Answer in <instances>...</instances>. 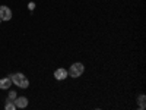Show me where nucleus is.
I'll use <instances>...</instances> for the list:
<instances>
[{"instance_id":"obj_1","label":"nucleus","mask_w":146,"mask_h":110,"mask_svg":"<svg viewBox=\"0 0 146 110\" xmlns=\"http://www.w3.org/2000/svg\"><path fill=\"white\" fill-rule=\"evenodd\" d=\"M10 79H12V84H15L16 87H21V88H28L29 87V81L23 73H13V75L10 76Z\"/></svg>"},{"instance_id":"obj_2","label":"nucleus","mask_w":146,"mask_h":110,"mask_svg":"<svg viewBox=\"0 0 146 110\" xmlns=\"http://www.w3.org/2000/svg\"><path fill=\"white\" fill-rule=\"evenodd\" d=\"M83 70H85V66H83V63H80V62H76V63H73L72 66H70V69H69V75L72 76V78H78V76H80L82 73H83Z\"/></svg>"},{"instance_id":"obj_3","label":"nucleus","mask_w":146,"mask_h":110,"mask_svg":"<svg viewBox=\"0 0 146 110\" xmlns=\"http://www.w3.org/2000/svg\"><path fill=\"white\" fill-rule=\"evenodd\" d=\"M0 19L2 21H10L12 19V10L7 6H0Z\"/></svg>"},{"instance_id":"obj_4","label":"nucleus","mask_w":146,"mask_h":110,"mask_svg":"<svg viewBox=\"0 0 146 110\" xmlns=\"http://www.w3.org/2000/svg\"><path fill=\"white\" fill-rule=\"evenodd\" d=\"M67 70L64 69V68H58V69H56V72H54V78L57 79V81H63V79H66L67 78Z\"/></svg>"},{"instance_id":"obj_5","label":"nucleus","mask_w":146,"mask_h":110,"mask_svg":"<svg viewBox=\"0 0 146 110\" xmlns=\"http://www.w3.org/2000/svg\"><path fill=\"white\" fill-rule=\"evenodd\" d=\"M13 103H15V106L16 107H21V109H23V107H27L28 106V99L27 97H16V99L13 100Z\"/></svg>"},{"instance_id":"obj_6","label":"nucleus","mask_w":146,"mask_h":110,"mask_svg":"<svg viewBox=\"0 0 146 110\" xmlns=\"http://www.w3.org/2000/svg\"><path fill=\"white\" fill-rule=\"evenodd\" d=\"M10 85H12L10 76H6V78H2V79H0V90H9Z\"/></svg>"},{"instance_id":"obj_7","label":"nucleus","mask_w":146,"mask_h":110,"mask_svg":"<svg viewBox=\"0 0 146 110\" xmlns=\"http://www.w3.org/2000/svg\"><path fill=\"white\" fill-rule=\"evenodd\" d=\"M145 99H146V97H145V94H140L139 97H137V101H139V107L143 110L145 109Z\"/></svg>"},{"instance_id":"obj_8","label":"nucleus","mask_w":146,"mask_h":110,"mask_svg":"<svg viewBox=\"0 0 146 110\" xmlns=\"http://www.w3.org/2000/svg\"><path fill=\"white\" fill-rule=\"evenodd\" d=\"M5 107H6V110H15V109H16L15 103L12 101V100H7V101H6V106H5Z\"/></svg>"},{"instance_id":"obj_9","label":"nucleus","mask_w":146,"mask_h":110,"mask_svg":"<svg viewBox=\"0 0 146 110\" xmlns=\"http://www.w3.org/2000/svg\"><path fill=\"white\" fill-rule=\"evenodd\" d=\"M16 97H18V95H16V91H10V93H9V97H7V100H12V101H13Z\"/></svg>"},{"instance_id":"obj_10","label":"nucleus","mask_w":146,"mask_h":110,"mask_svg":"<svg viewBox=\"0 0 146 110\" xmlns=\"http://www.w3.org/2000/svg\"><path fill=\"white\" fill-rule=\"evenodd\" d=\"M28 7H29V10H34V9H35V3H34V2L28 3Z\"/></svg>"},{"instance_id":"obj_11","label":"nucleus","mask_w":146,"mask_h":110,"mask_svg":"<svg viewBox=\"0 0 146 110\" xmlns=\"http://www.w3.org/2000/svg\"><path fill=\"white\" fill-rule=\"evenodd\" d=\"M0 22H2V19H0Z\"/></svg>"}]
</instances>
